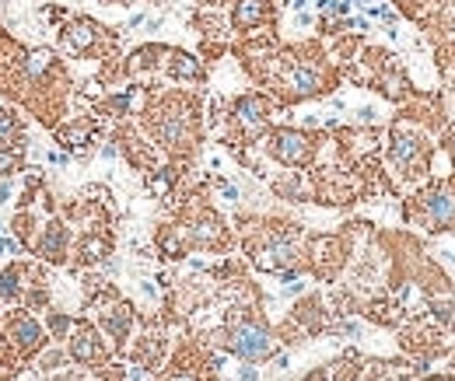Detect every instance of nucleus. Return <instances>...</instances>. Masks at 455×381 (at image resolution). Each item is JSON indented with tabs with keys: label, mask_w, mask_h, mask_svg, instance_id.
Masks as SVG:
<instances>
[{
	"label": "nucleus",
	"mask_w": 455,
	"mask_h": 381,
	"mask_svg": "<svg viewBox=\"0 0 455 381\" xmlns=\"http://www.w3.org/2000/svg\"><path fill=\"white\" fill-rule=\"evenodd\" d=\"M281 81L291 98H312L326 91V70L319 60H305L294 53V56H281Z\"/></svg>",
	"instance_id": "3"
},
{
	"label": "nucleus",
	"mask_w": 455,
	"mask_h": 381,
	"mask_svg": "<svg viewBox=\"0 0 455 381\" xmlns=\"http://www.w3.org/2000/svg\"><path fill=\"white\" fill-rule=\"evenodd\" d=\"M109 238L102 235V231H88L81 235V242H78V262L81 266H95V262H102L105 255H109Z\"/></svg>",
	"instance_id": "19"
},
{
	"label": "nucleus",
	"mask_w": 455,
	"mask_h": 381,
	"mask_svg": "<svg viewBox=\"0 0 455 381\" xmlns=\"http://www.w3.org/2000/svg\"><path fill=\"white\" fill-rule=\"evenodd\" d=\"M147 127L151 136L172 151V154H186L193 151V140H197V109L189 98H165L162 105L147 109Z\"/></svg>",
	"instance_id": "1"
},
{
	"label": "nucleus",
	"mask_w": 455,
	"mask_h": 381,
	"mask_svg": "<svg viewBox=\"0 0 455 381\" xmlns=\"http://www.w3.org/2000/svg\"><path fill=\"white\" fill-rule=\"evenodd\" d=\"M291 7H294V11H305V0H291Z\"/></svg>",
	"instance_id": "32"
},
{
	"label": "nucleus",
	"mask_w": 455,
	"mask_h": 381,
	"mask_svg": "<svg viewBox=\"0 0 455 381\" xmlns=\"http://www.w3.org/2000/svg\"><path fill=\"white\" fill-rule=\"evenodd\" d=\"M91 136H95V123L91 119H70L67 127L56 129V140H60L63 151H84L91 144Z\"/></svg>",
	"instance_id": "18"
},
{
	"label": "nucleus",
	"mask_w": 455,
	"mask_h": 381,
	"mask_svg": "<svg viewBox=\"0 0 455 381\" xmlns=\"http://www.w3.org/2000/svg\"><path fill=\"white\" fill-rule=\"evenodd\" d=\"M357 4H368V0H357Z\"/></svg>",
	"instance_id": "37"
},
{
	"label": "nucleus",
	"mask_w": 455,
	"mask_h": 381,
	"mask_svg": "<svg viewBox=\"0 0 455 381\" xmlns=\"http://www.w3.org/2000/svg\"><path fill=\"white\" fill-rule=\"evenodd\" d=\"M165 74L172 81H186V85H200L207 77V67L200 56L186 53V49H165V60H162Z\"/></svg>",
	"instance_id": "13"
},
{
	"label": "nucleus",
	"mask_w": 455,
	"mask_h": 381,
	"mask_svg": "<svg viewBox=\"0 0 455 381\" xmlns=\"http://www.w3.org/2000/svg\"><path fill=\"white\" fill-rule=\"evenodd\" d=\"M424 154V144L417 140V136H392V144H389V158H392V165H399V168H410L417 158Z\"/></svg>",
	"instance_id": "20"
},
{
	"label": "nucleus",
	"mask_w": 455,
	"mask_h": 381,
	"mask_svg": "<svg viewBox=\"0 0 455 381\" xmlns=\"http://www.w3.org/2000/svg\"><path fill=\"white\" fill-rule=\"evenodd\" d=\"M266 18H270V0H235L231 4V28L235 32L263 28Z\"/></svg>",
	"instance_id": "17"
},
{
	"label": "nucleus",
	"mask_w": 455,
	"mask_h": 381,
	"mask_svg": "<svg viewBox=\"0 0 455 381\" xmlns=\"http://www.w3.org/2000/svg\"><path fill=\"white\" fill-rule=\"evenodd\" d=\"M0 381H14L11 378V371H0Z\"/></svg>",
	"instance_id": "34"
},
{
	"label": "nucleus",
	"mask_w": 455,
	"mask_h": 381,
	"mask_svg": "<svg viewBox=\"0 0 455 381\" xmlns=\"http://www.w3.org/2000/svg\"><path fill=\"white\" fill-rule=\"evenodd\" d=\"M14 200V182L11 178H0V207Z\"/></svg>",
	"instance_id": "29"
},
{
	"label": "nucleus",
	"mask_w": 455,
	"mask_h": 381,
	"mask_svg": "<svg viewBox=\"0 0 455 381\" xmlns=\"http://www.w3.org/2000/svg\"><path fill=\"white\" fill-rule=\"evenodd\" d=\"M4 7H7V0H0V18H4Z\"/></svg>",
	"instance_id": "35"
},
{
	"label": "nucleus",
	"mask_w": 455,
	"mask_h": 381,
	"mask_svg": "<svg viewBox=\"0 0 455 381\" xmlns=\"http://www.w3.org/2000/svg\"><path fill=\"white\" fill-rule=\"evenodd\" d=\"M32 255L49 262V266H63L67 255H70V227L60 217H49L39 227L36 242H32Z\"/></svg>",
	"instance_id": "8"
},
{
	"label": "nucleus",
	"mask_w": 455,
	"mask_h": 381,
	"mask_svg": "<svg viewBox=\"0 0 455 381\" xmlns=\"http://www.w3.org/2000/svg\"><path fill=\"white\" fill-rule=\"evenodd\" d=\"M53 381H84V378H81V375H56Z\"/></svg>",
	"instance_id": "31"
},
{
	"label": "nucleus",
	"mask_w": 455,
	"mask_h": 381,
	"mask_svg": "<svg viewBox=\"0 0 455 381\" xmlns=\"http://www.w3.org/2000/svg\"><path fill=\"white\" fill-rule=\"evenodd\" d=\"M168 186H172V168H162V175L151 178V189L155 193H168Z\"/></svg>",
	"instance_id": "28"
},
{
	"label": "nucleus",
	"mask_w": 455,
	"mask_h": 381,
	"mask_svg": "<svg viewBox=\"0 0 455 381\" xmlns=\"http://www.w3.org/2000/svg\"><path fill=\"white\" fill-rule=\"evenodd\" d=\"M452 154H455V133H452Z\"/></svg>",
	"instance_id": "36"
},
{
	"label": "nucleus",
	"mask_w": 455,
	"mask_h": 381,
	"mask_svg": "<svg viewBox=\"0 0 455 381\" xmlns=\"http://www.w3.org/2000/svg\"><path fill=\"white\" fill-rule=\"evenodd\" d=\"M266 154H270L277 165H284V168H301V165L312 161L315 144H312V136H308L305 129L281 127V129H270V136H266Z\"/></svg>",
	"instance_id": "4"
},
{
	"label": "nucleus",
	"mask_w": 455,
	"mask_h": 381,
	"mask_svg": "<svg viewBox=\"0 0 455 381\" xmlns=\"http://www.w3.org/2000/svg\"><path fill=\"white\" fill-rule=\"evenodd\" d=\"M14 144H25V123L14 109L0 105V147H14Z\"/></svg>",
	"instance_id": "21"
},
{
	"label": "nucleus",
	"mask_w": 455,
	"mask_h": 381,
	"mask_svg": "<svg viewBox=\"0 0 455 381\" xmlns=\"http://www.w3.org/2000/svg\"><path fill=\"white\" fill-rule=\"evenodd\" d=\"M0 235H4V224H0Z\"/></svg>",
	"instance_id": "38"
},
{
	"label": "nucleus",
	"mask_w": 455,
	"mask_h": 381,
	"mask_svg": "<svg viewBox=\"0 0 455 381\" xmlns=\"http://www.w3.org/2000/svg\"><path fill=\"white\" fill-rule=\"evenodd\" d=\"M228 353H235L246 364L273 357V333H270V326L259 322V318H239L228 329Z\"/></svg>",
	"instance_id": "2"
},
{
	"label": "nucleus",
	"mask_w": 455,
	"mask_h": 381,
	"mask_svg": "<svg viewBox=\"0 0 455 381\" xmlns=\"http://www.w3.org/2000/svg\"><path fill=\"white\" fill-rule=\"evenodd\" d=\"M231 123L239 127V133L246 140H256L263 129L270 127V102L259 95V91H249L242 98H235L231 105Z\"/></svg>",
	"instance_id": "9"
},
{
	"label": "nucleus",
	"mask_w": 455,
	"mask_h": 381,
	"mask_svg": "<svg viewBox=\"0 0 455 381\" xmlns=\"http://www.w3.org/2000/svg\"><path fill=\"white\" fill-rule=\"evenodd\" d=\"M21 168H25V144L0 147V178H14Z\"/></svg>",
	"instance_id": "24"
},
{
	"label": "nucleus",
	"mask_w": 455,
	"mask_h": 381,
	"mask_svg": "<svg viewBox=\"0 0 455 381\" xmlns=\"http://www.w3.org/2000/svg\"><path fill=\"white\" fill-rule=\"evenodd\" d=\"M60 364H67V350H42V353H39V367H42V371H56Z\"/></svg>",
	"instance_id": "26"
},
{
	"label": "nucleus",
	"mask_w": 455,
	"mask_h": 381,
	"mask_svg": "<svg viewBox=\"0 0 455 381\" xmlns=\"http://www.w3.org/2000/svg\"><path fill=\"white\" fill-rule=\"evenodd\" d=\"M74 318L70 315H63V311H49L46 315V333H49V339H67L70 333H74Z\"/></svg>",
	"instance_id": "25"
},
{
	"label": "nucleus",
	"mask_w": 455,
	"mask_h": 381,
	"mask_svg": "<svg viewBox=\"0 0 455 381\" xmlns=\"http://www.w3.org/2000/svg\"><path fill=\"white\" fill-rule=\"evenodd\" d=\"M53 70H56V53L49 45L21 49V85H46Z\"/></svg>",
	"instance_id": "12"
},
{
	"label": "nucleus",
	"mask_w": 455,
	"mask_h": 381,
	"mask_svg": "<svg viewBox=\"0 0 455 381\" xmlns=\"http://www.w3.org/2000/svg\"><path fill=\"white\" fill-rule=\"evenodd\" d=\"M67 357L81 367H105L109 364V346L91 322H78L74 333L67 336Z\"/></svg>",
	"instance_id": "7"
},
{
	"label": "nucleus",
	"mask_w": 455,
	"mask_h": 381,
	"mask_svg": "<svg viewBox=\"0 0 455 381\" xmlns=\"http://www.w3.org/2000/svg\"><path fill=\"white\" fill-rule=\"evenodd\" d=\"M98 329L113 339V343H120V346H123L126 339H130V333H133V308L123 304V301L105 304V308L98 311Z\"/></svg>",
	"instance_id": "14"
},
{
	"label": "nucleus",
	"mask_w": 455,
	"mask_h": 381,
	"mask_svg": "<svg viewBox=\"0 0 455 381\" xmlns=\"http://www.w3.org/2000/svg\"><path fill=\"white\" fill-rule=\"evenodd\" d=\"M158 245H162V252L168 259H182L186 255V245H189V238H186V227L179 231V227H165L162 235H158Z\"/></svg>",
	"instance_id": "23"
},
{
	"label": "nucleus",
	"mask_w": 455,
	"mask_h": 381,
	"mask_svg": "<svg viewBox=\"0 0 455 381\" xmlns=\"http://www.w3.org/2000/svg\"><path fill=\"white\" fill-rule=\"evenodd\" d=\"M98 43H102V25L91 21V18H84V14L63 21V28H60V45H63L67 53H74V56L91 53Z\"/></svg>",
	"instance_id": "10"
},
{
	"label": "nucleus",
	"mask_w": 455,
	"mask_h": 381,
	"mask_svg": "<svg viewBox=\"0 0 455 381\" xmlns=\"http://www.w3.org/2000/svg\"><path fill=\"white\" fill-rule=\"evenodd\" d=\"M36 273H39V269L28 266V262H11V266H4V269H0V301L21 308V304H25V294H28V284L36 280Z\"/></svg>",
	"instance_id": "11"
},
{
	"label": "nucleus",
	"mask_w": 455,
	"mask_h": 381,
	"mask_svg": "<svg viewBox=\"0 0 455 381\" xmlns=\"http://www.w3.org/2000/svg\"><path fill=\"white\" fill-rule=\"evenodd\" d=\"M298 255H301V249H298V231H294V224L288 227H273V235L256 249V255H252V262L263 269V273H284V269H294L298 266Z\"/></svg>",
	"instance_id": "5"
},
{
	"label": "nucleus",
	"mask_w": 455,
	"mask_h": 381,
	"mask_svg": "<svg viewBox=\"0 0 455 381\" xmlns=\"http://www.w3.org/2000/svg\"><path fill=\"white\" fill-rule=\"evenodd\" d=\"M11 227H14V238L21 242V249H32V242H36V227H39L36 213L18 210L14 217H11Z\"/></svg>",
	"instance_id": "22"
},
{
	"label": "nucleus",
	"mask_w": 455,
	"mask_h": 381,
	"mask_svg": "<svg viewBox=\"0 0 455 381\" xmlns=\"http://www.w3.org/2000/svg\"><path fill=\"white\" fill-rule=\"evenodd\" d=\"M204 7H217V4H224V0H200Z\"/></svg>",
	"instance_id": "33"
},
{
	"label": "nucleus",
	"mask_w": 455,
	"mask_h": 381,
	"mask_svg": "<svg viewBox=\"0 0 455 381\" xmlns=\"http://www.w3.org/2000/svg\"><path fill=\"white\" fill-rule=\"evenodd\" d=\"M162 381H204V378H200L193 367H182V364H175V367H172V371H168Z\"/></svg>",
	"instance_id": "27"
},
{
	"label": "nucleus",
	"mask_w": 455,
	"mask_h": 381,
	"mask_svg": "<svg viewBox=\"0 0 455 381\" xmlns=\"http://www.w3.org/2000/svg\"><path fill=\"white\" fill-rule=\"evenodd\" d=\"M256 378H259L256 367H242V371H239V381H256Z\"/></svg>",
	"instance_id": "30"
},
{
	"label": "nucleus",
	"mask_w": 455,
	"mask_h": 381,
	"mask_svg": "<svg viewBox=\"0 0 455 381\" xmlns=\"http://www.w3.org/2000/svg\"><path fill=\"white\" fill-rule=\"evenodd\" d=\"M186 238H189V245L214 249V245H221V242H224V224L217 220V213L200 210L197 217H193V220H189V227H186Z\"/></svg>",
	"instance_id": "15"
},
{
	"label": "nucleus",
	"mask_w": 455,
	"mask_h": 381,
	"mask_svg": "<svg viewBox=\"0 0 455 381\" xmlns=\"http://www.w3.org/2000/svg\"><path fill=\"white\" fill-rule=\"evenodd\" d=\"M420 213L431 227H445L455 220V196L449 189H434V193L420 196Z\"/></svg>",
	"instance_id": "16"
},
{
	"label": "nucleus",
	"mask_w": 455,
	"mask_h": 381,
	"mask_svg": "<svg viewBox=\"0 0 455 381\" xmlns=\"http://www.w3.org/2000/svg\"><path fill=\"white\" fill-rule=\"evenodd\" d=\"M7 343L21 353V357H39L49 343L46 322H39L28 308H18L7 315Z\"/></svg>",
	"instance_id": "6"
}]
</instances>
